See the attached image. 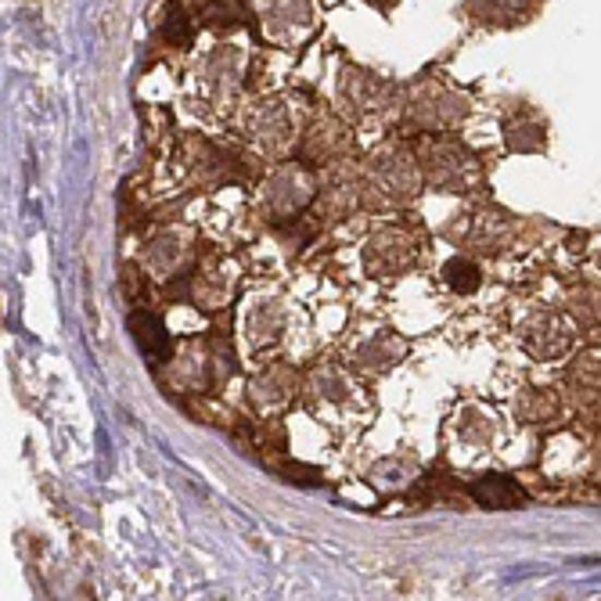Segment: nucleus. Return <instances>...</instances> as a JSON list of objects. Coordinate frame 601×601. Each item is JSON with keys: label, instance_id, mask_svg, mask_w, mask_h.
I'll use <instances>...</instances> for the list:
<instances>
[{"label": "nucleus", "instance_id": "nucleus-1", "mask_svg": "<svg viewBox=\"0 0 601 601\" xmlns=\"http://www.w3.org/2000/svg\"><path fill=\"white\" fill-rule=\"evenodd\" d=\"M130 332H134L141 353L155 360V364L173 353V342H170V335H166L163 321L148 314V310H134V314H130Z\"/></svg>", "mask_w": 601, "mask_h": 601}, {"label": "nucleus", "instance_id": "nucleus-3", "mask_svg": "<svg viewBox=\"0 0 601 601\" xmlns=\"http://www.w3.org/2000/svg\"><path fill=\"white\" fill-rule=\"evenodd\" d=\"M447 281H450V288H458V292H476V288H479V271L472 267V263H465V260H450L447 263Z\"/></svg>", "mask_w": 601, "mask_h": 601}, {"label": "nucleus", "instance_id": "nucleus-2", "mask_svg": "<svg viewBox=\"0 0 601 601\" xmlns=\"http://www.w3.org/2000/svg\"><path fill=\"white\" fill-rule=\"evenodd\" d=\"M472 497L483 504V508H501V512H512V508H522L526 504V490L515 483L508 476H486L479 479L472 486Z\"/></svg>", "mask_w": 601, "mask_h": 601}, {"label": "nucleus", "instance_id": "nucleus-4", "mask_svg": "<svg viewBox=\"0 0 601 601\" xmlns=\"http://www.w3.org/2000/svg\"><path fill=\"white\" fill-rule=\"evenodd\" d=\"M170 40H177V44H180V40H184V44L191 40V26H188V15H184V11H177V8L170 11Z\"/></svg>", "mask_w": 601, "mask_h": 601}]
</instances>
